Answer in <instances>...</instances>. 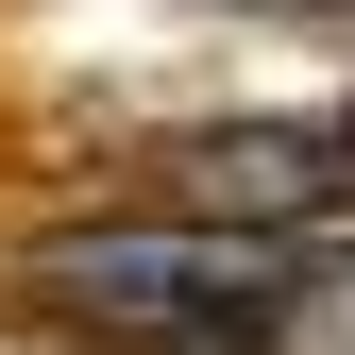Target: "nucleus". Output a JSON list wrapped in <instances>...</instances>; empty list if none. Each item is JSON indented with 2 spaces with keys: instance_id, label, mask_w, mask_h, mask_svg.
Returning a JSON list of instances; mask_svg holds the SVG:
<instances>
[{
  "instance_id": "1",
  "label": "nucleus",
  "mask_w": 355,
  "mask_h": 355,
  "mask_svg": "<svg viewBox=\"0 0 355 355\" xmlns=\"http://www.w3.org/2000/svg\"><path fill=\"white\" fill-rule=\"evenodd\" d=\"M304 271V237H254V220H85V237H34V288L102 338H220V322H271Z\"/></svg>"
},
{
  "instance_id": "2",
  "label": "nucleus",
  "mask_w": 355,
  "mask_h": 355,
  "mask_svg": "<svg viewBox=\"0 0 355 355\" xmlns=\"http://www.w3.org/2000/svg\"><path fill=\"white\" fill-rule=\"evenodd\" d=\"M169 187L203 220H254V237L355 220V119H220V136H169Z\"/></svg>"
}]
</instances>
